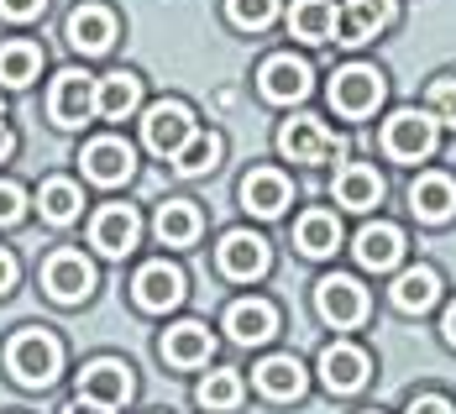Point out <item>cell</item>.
I'll return each mask as SVG.
<instances>
[{"instance_id":"6da1fadb","label":"cell","mask_w":456,"mask_h":414,"mask_svg":"<svg viewBox=\"0 0 456 414\" xmlns=\"http://www.w3.org/2000/svg\"><path fill=\"white\" fill-rule=\"evenodd\" d=\"M5 368H11V377H16L21 388H47V383L63 372V346H58L53 330L27 325V330L11 336V346H5Z\"/></svg>"},{"instance_id":"7a4b0ae2","label":"cell","mask_w":456,"mask_h":414,"mask_svg":"<svg viewBox=\"0 0 456 414\" xmlns=\"http://www.w3.org/2000/svg\"><path fill=\"white\" fill-rule=\"evenodd\" d=\"M383 152L394 163H425L436 152V116L430 110H399L383 121Z\"/></svg>"},{"instance_id":"3957f363","label":"cell","mask_w":456,"mask_h":414,"mask_svg":"<svg viewBox=\"0 0 456 414\" xmlns=\"http://www.w3.org/2000/svg\"><path fill=\"white\" fill-rule=\"evenodd\" d=\"M194 132H200V126H194V110H189L183 100H158V105H147V116H142V142H147L158 158H174Z\"/></svg>"},{"instance_id":"277c9868","label":"cell","mask_w":456,"mask_h":414,"mask_svg":"<svg viewBox=\"0 0 456 414\" xmlns=\"http://www.w3.org/2000/svg\"><path fill=\"white\" fill-rule=\"evenodd\" d=\"M330 105H336L341 116H352V121L372 116V110L383 105V74L367 69V63H346V69H336V79H330Z\"/></svg>"},{"instance_id":"5b68a950","label":"cell","mask_w":456,"mask_h":414,"mask_svg":"<svg viewBox=\"0 0 456 414\" xmlns=\"http://www.w3.org/2000/svg\"><path fill=\"white\" fill-rule=\"evenodd\" d=\"M315 310L325 325H336V330H352V325L367 321V288L357 278L346 273H330L315 283Z\"/></svg>"},{"instance_id":"8992f818","label":"cell","mask_w":456,"mask_h":414,"mask_svg":"<svg viewBox=\"0 0 456 414\" xmlns=\"http://www.w3.org/2000/svg\"><path fill=\"white\" fill-rule=\"evenodd\" d=\"M43 288H47V299H58V304H79V299H90V288H94V268H90V257L85 252H53L43 263Z\"/></svg>"},{"instance_id":"52a82bcc","label":"cell","mask_w":456,"mask_h":414,"mask_svg":"<svg viewBox=\"0 0 456 414\" xmlns=\"http://www.w3.org/2000/svg\"><path fill=\"white\" fill-rule=\"evenodd\" d=\"M268 241L252 236V231H226L221 247H216V268L231 278V283H252V278L268 273Z\"/></svg>"},{"instance_id":"ba28073f","label":"cell","mask_w":456,"mask_h":414,"mask_svg":"<svg viewBox=\"0 0 456 414\" xmlns=\"http://www.w3.org/2000/svg\"><path fill=\"white\" fill-rule=\"evenodd\" d=\"M79 399L94 404V410H121L126 399H132V368L126 362H116V357H100L90 368L79 372Z\"/></svg>"},{"instance_id":"9c48e42d","label":"cell","mask_w":456,"mask_h":414,"mask_svg":"<svg viewBox=\"0 0 456 414\" xmlns=\"http://www.w3.org/2000/svg\"><path fill=\"white\" fill-rule=\"evenodd\" d=\"M278 147H283V158H294V163H325V158L341 152L336 132H330L320 116H294V121H283Z\"/></svg>"},{"instance_id":"30bf717a","label":"cell","mask_w":456,"mask_h":414,"mask_svg":"<svg viewBox=\"0 0 456 414\" xmlns=\"http://www.w3.org/2000/svg\"><path fill=\"white\" fill-rule=\"evenodd\" d=\"M394 16H399L394 0H346L341 5V21H336V43H346V47L372 43L378 32L394 27Z\"/></svg>"},{"instance_id":"8fae6325","label":"cell","mask_w":456,"mask_h":414,"mask_svg":"<svg viewBox=\"0 0 456 414\" xmlns=\"http://www.w3.org/2000/svg\"><path fill=\"white\" fill-rule=\"evenodd\" d=\"M79 163H85V179L116 189V184L132 179L137 152H132V142H121V137H94V142H85V158H79Z\"/></svg>"},{"instance_id":"7c38bea8","label":"cell","mask_w":456,"mask_h":414,"mask_svg":"<svg viewBox=\"0 0 456 414\" xmlns=\"http://www.w3.org/2000/svg\"><path fill=\"white\" fill-rule=\"evenodd\" d=\"M137 231H142V221L132 205H100L90 221V247L105 252V257H126L137 247Z\"/></svg>"},{"instance_id":"4fadbf2b","label":"cell","mask_w":456,"mask_h":414,"mask_svg":"<svg viewBox=\"0 0 456 414\" xmlns=\"http://www.w3.org/2000/svg\"><path fill=\"white\" fill-rule=\"evenodd\" d=\"M257 90L268 94L273 105H294L310 94V63L294 58V53H273L263 69H257Z\"/></svg>"},{"instance_id":"5bb4252c","label":"cell","mask_w":456,"mask_h":414,"mask_svg":"<svg viewBox=\"0 0 456 414\" xmlns=\"http://www.w3.org/2000/svg\"><path fill=\"white\" fill-rule=\"evenodd\" d=\"M47 110H53V121L58 126H85L94 116V79L85 69H69V74H58V85L47 94Z\"/></svg>"},{"instance_id":"9a60e30c","label":"cell","mask_w":456,"mask_h":414,"mask_svg":"<svg viewBox=\"0 0 456 414\" xmlns=\"http://www.w3.org/2000/svg\"><path fill=\"white\" fill-rule=\"evenodd\" d=\"M132 299H137L147 315H163V310H174L183 299V273L174 263H147L132 278Z\"/></svg>"},{"instance_id":"2e32d148","label":"cell","mask_w":456,"mask_h":414,"mask_svg":"<svg viewBox=\"0 0 456 414\" xmlns=\"http://www.w3.org/2000/svg\"><path fill=\"white\" fill-rule=\"evenodd\" d=\"M367 372H372V362H367L362 346H352V341H336V346L320 352V377H325L330 394H357L367 383Z\"/></svg>"},{"instance_id":"e0dca14e","label":"cell","mask_w":456,"mask_h":414,"mask_svg":"<svg viewBox=\"0 0 456 414\" xmlns=\"http://www.w3.org/2000/svg\"><path fill=\"white\" fill-rule=\"evenodd\" d=\"M226 330H231V341H241V346H263V341L278 336V310L268 299H236L226 310Z\"/></svg>"},{"instance_id":"ac0fdd59","label":"cell","mask_w":456,"mask_h":414,"mask_svg":"<svg viewBox=\"0 0 456 414\" xmlns=\"http://www.w3.org/2000/svg\"><path fill=\"white\" fill-rule=\"evenodd\" d=\"M410 210L425 221V226H441L456 215V179L446 174H419L410 184Z\"/></svg>"},{"instance_id":"d6986e66","label":"cell","mask_w":456,"mask_h":414,"mask_svg":"<svg viewBox=\"0 0 456 414\" xmlns=\"http://www.w3.org/2000/svg\"><path fill=\"white\" fill-rule=\"evenodd\" d=\"M352 252H357V263H362L367 273H388V268L404 263V231L399 226H362Z\"/></svg>"},{"instance_id":"ffe728a7","label":"cell","mask_w":456,"mask_h":414,"mask_svg":"<svg viewBox=\"0 0 456 414\" xmlns=\"http://www.w3.org/2000/svg\"><path fill=\"white\" fill-rule=\"evenodd\" d=\"M289 199H294V189H289V179H283L278 168H252V174L241 179V205H247L252 215H283Z\"/></svg>"},{"instance_id":"44dd1931","label":"cell","mask_w":456,"mask_h":414,"mask_svg":"<svg viewBox=\"0 0 456 414\" xmlns=\"http://www.w3.org/2000/svg\"><path fill=\"white\" fill-rule=\"evenodd\" d=\"M137 105H142V79L137 74L116 69V74L94 79V116H105V121H126Z\"/></svg>"},{"instance_id":"7402d4cb","label":"cell","mask_w":456,"mask_h":414,"mask_svg":"<svg viewBox=\"0 0 456 414\" xmlns=\"http://www.w3.org/2000/svg\"><path fill=\"white\" fill-rule=\"evenodd\" d=\"M210 325L200 321H179L163 330V357L174 362V368H200V362H210Z\"/></svg>"},{"instance_id":"603a6c76","label":"cell","mask_w":456,"mask_h":414,"mask_svg":"<svg viewBox=\"0 0 456 414\" xmlns=\"http://www.w3.org/2000/svg\"><path fill=\"white\" fill-rule=\"evenodd\" d=\"M336 21H341L336 0H294L289 5V32L299 43H330L336 37Z\"/></svg>"},{"instance_id":"cb8c5ba5","label":"cell","mask_w":456,"mask_h":414,"mask_svg":"<svg viewBox=\"0 0 456 414\" xmlns=\"http://www.w3.org/2000/svg\"><path fill=\"white\" fill-rule=\"evenodd\" d=\"M69 43L79 47V53H110V43H116V16L105 5H79L69 16Z\"/></svg>"},{"instance_id":"d4e9b609","label":"cell","mask_w":456,"mask_h":414,"mask_svg":"<svg viewBox=\"0 0 456 414\" xmlns=\"http://www.w3.org/2000/svg\"><path fill=\"white\" fill-rule=\"evenodd\" d=\"M394 304L404 310V315H419V310H430L436 299H441V273L436 268H425V263H414V268H404V273L394 278Z\"/></svg>"},{"instance_id":"484cf974","label":"cell","mask_w":456,"mask_h":414,"mask_svg":"<svg viewBox=\"0 0 456 414\" xmlns=\"http://www.w3.org/2000/svg\"><path fill=\"white\" fill-rule=\"evenodd\" d=\"M336 205H346V210H372V205H383V179H378V168L346 163V168L336 174Z\"/></svg>"},{"instance_id":"4316f807","label":"cell","mask_w":456,"mask_h":414,"mask_svg":"<svg viewBox=\"0 0 456 414\" xmlns=\"http://www.w3.org/2000/svg\"><path fill=\"white\" fill-rule=\"evenodd\" d=\"M252 372H257V388H263L268 399H278V404H283V399H299L305 383H310L305 368H299V357H263Z\"/></svg>"},{"instance_id":"83f0119b","label":"cell","mask_w":456,"mask_h":414,"mask_svg":"<svg viewBox=\"0 0 456 414\" xmlns=\"http://www.w3.org/2000/svg\"><path fill=\"white\" fill-rule=\"evenodd\" d=\"M294 247H299L305 257H330V252L341 247V221H336L330 210H310V215H299V226H294Z\"/></svg>"},{"instance_id":"f1b7e54d","label":"cell","mask_w":456,"mask_h":414,"mask_svg":"<svg viewBox=\"0 0 456 414\" xmlns=\"http://www.w3.org/2000/svg\"><path fill=\"white\" fill-rule=\"evenodd\" d=\"M37 210H43V221H53V226H69V221H79V210H85V189L74 184V179H43Z\"/></svg>"},{"instance_id":"f546056e","label":"cell","mask_w":456,"mask_h":414,"mask_svg":"<svg viewBox=\"0 0 456 414\" xmlns=\"http://www.w3.org/2000/svg\"><path fill=\"white\" fill-rule=\"evenodd\" d=\"M200 210L189 205V199H168V205H158V221H152V231H158V241L163 247H189L194 236H200Z\"/></svg>"},{"instance_id":"4dcf8cb0","label":"cell","mask_w":456,"mask_h":414,"mask_svg":"<svg viewBox=\"0 0 456 414\" xmlns=\"http://www.w3.org/2000/svg\"><path fill=\"white\" fill-rule=\"evenodd\" d=\"M43 74V47L37 43H0V85L21 90Z\"/></svg>"},{"instance_id":"1f68e13d","label":"cell","mask_w":456,"mask_h":414,"mask_svg":"<svg viewBox=\"0 0 456 414\" xmlns=\"http://www.w3.org/2000/svg\"><path fill=\"white\" fill-rule=\"evenodd\" d=\"M221 163V137L216 132H194V137L183 142L179 152H174V168H179L183 179H194V174H210Z\"/></svg>"},{"instance_id":"d6a6232c","label":"cell","mask_w":456,"mask_h":414,"mask_svg":"<svg viewBox=\"0 0 456 414\" xmlns=\"http://www.w3.org/2000/svg\"><path fill=\"white\" fill-rule=\"evenodd\" d=\"M194 399H200L210 414L236 410V404H241V377H236V372H226V368H221V372H205V377H200V388H194Z\"/></svg>"},{"instance_id":"836d02e7","label":"cell","mask_w":456,"mask_h":414,"mask_svg":"<svg viewBox=\"0 0 456 414\" xmlns=\"http://www.w3.org/2000/svg\"><path fill=\"white\" fill-rule=\"evenodd\" d=\"M226 16L241 27V32H263L278 16V0H226Z\"/></svg>"},{"instance_id":"e575fe53","label":"cell","mask_w":456,"mask_h":414,"mask_svg":"<svg viewBox=\"0 0 456 414\" xmlns=\"http://www.w3.org/2000/svg\"><path fill=\"white\" fill-rule=\"evenodd\" d=\"M430 116H436V126H456V79L430 85Z\"/></svg>"},{"instance_id":"d590c367","label":"cell","mask_w":456,"mask_h":414,"mask_svg":"<svg viewBox=\"0 0 456 414\" xmlns=\"http://www.w3.org/2000/svg\"><path fill=\"white\" fill-rule=\"evenodd\" d=\"M21 215H27V189L0 179V226H16Z\"/></svg>"},{"instance_id":"8d00e7d4","label":"cell","mask_w":456,"mask_h":414,"mask_svg":"<svg viewBox=\"0 0 456 414\" xmlns=\"http://www.w3.org/2000/svg\"><path fill=\"white\" fill-rule=\"evenodd\" d=\"M47 0H0V16L5 21H32V16H43Z\"/></svg>"},{"instance_id":"74e56055","label":"cell","mask_w":456,"mask_h":414,"mask_svg":"<svg viewBox=\"0 0 456 414\" xmlns=\"http://www.w3.org/2000/svg\"><path fill=\"white\" fill-rule=\"evenodd\" d=\"M410 414H456V410L446 394H419V399H410Z\"/></svg>"},{"instance_id":"f35d334b","label":"cell","mask_w":456,"mask_h":414,"mask_svg":"<svg viewBox=\"0 0 456 414\" xmlns=\"http://www.w3.org/2000/svg\"><path fill=\"white\" fill-rule=\"evenodd\" d=\"M11 288H16V257H11V252L0 247V299H5Z\"/></svg>"},{"instance_id":"ab89813d","label":"cell","mask_w":456,"mask_h":414,"mask_svg":"<svg viewBox=\"0 0 456 414\" xmlns=\"http://www.w3.org/2000/svg\"><path fill=\"white\" fill-rule=\"evenodd\" d=\"M11 152H16V137H11V126H5V121H0V163H5V158H11Z\"/></svg>"},{"instance_id":"60d3db41","label":"cell","mask_w":456,"mask_h":414,"mask_svg":"<svg viewBox=\"0 0 456 414\" xmlns=\"http://www.w3.org/2000/svg\"><path fill=\"white\" fill-rule=\"evenodd\" d=\"M63 414H105V410H94V404H85V399H74V404H69Z\"/></svg>"},{"instance_id":"b9f144b4","label":"cell","mask_w":456,"mask_h":414,"mask_svg":"<svg viewBox=\"0 0 456 414\" xmlns=\"http://www.w3.org/2000/svg\"><path fill=\"white\" fill-rule=\"evenodd\" d=\"M441 330H446V341H452V346H456V304H452V310H446V325H441Z\"/></svg>"},{"instance_id":"7bdbcfd3","label":"cell","mask_w":456,"mask_h":414,"mask_svg":"<svg viewBox=\"0 0 456 414\" xmlns=\"http://www.w3.org/2000/svg\"><path fill=\"white\" fill-rule=\"evenodd\" d=\"M367 414H378V410H367Z\"/></svg>"},{"instance_id":"ee69618b","label":"cell","mask_w":456,"mask_h":414,"mask_svg":"<svg viewBox=\"0 0 456 414\" xmlns=\"http://www.w3.org/2000/svg\"><path fill=\"white\" fill-rule=\"evenodd\" d=\"M0 121H5V116H0Z\"/></svg>"}]
</instances>
